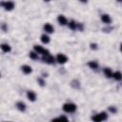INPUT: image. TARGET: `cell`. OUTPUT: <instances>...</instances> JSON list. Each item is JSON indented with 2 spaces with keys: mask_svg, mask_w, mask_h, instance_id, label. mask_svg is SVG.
Segmentation results:
<instances>
[{
  "mask_svg": "<svg viewBox=\"0 0 122 122\" xmlns=\"http://www.w3.org/2000/svg\"><path fill=\"white\" fill-rule=\"evenodd\" d=\"M107 119V114L105 113H97L95 115L93 116V120L94 122H101L103 120Z\"/></svg>",
  "mask_w": 122,
  "mask_h": 122,
  "instance_id": "obj_1",
  "label": "cell"
},
{
  "mask_svg": "<svg viewBox=\"0 0 122 122\" xmlns=\"http://www.w3.org/2000/svg\"><path fill=\"white\" fill-rule=\"evenodd\" d=\"M63 110L67 113H74L76 110V106L72 103H67L63 105Z\"/></svg>",
  "mask_w": 122,
  "mask_h": 122,
  "instance_id": "obj_2",
  "label": "cell"
},
{
  "mask_svg": "<svg viewBox=\"0 0 122 122\" xmlns=\"http://www.w3.org/2000/svg\"><path fill=\"white\" fill-rule=\"evenodd\" d=\"M56 61H57L59 64H64V63H66L67 61H68V58H67L66 55H64L62 53H59L56 56Z\"/></svg>",
  "mask_w": 122,
  "mask_h": 122,
  "instance_id": "obj_3",
  "label": "cell"
},
{
  "mask_svg": "<svg viewBox=\"0 0 122 122\" xmlns=\"http://www.w3.org/2000/svg\"><path fill=\"white\" fill-rule=\"evenodd\" d=\"M34 50L38 52V53H42L43 55H49V51L42 48L41 46H34Z\"/></svg>",
  "mask_w": 122,
  "mask_h": 122,
  "instance_id": "obj_4",
  "label": "cell"
},
{
  "mask_svg": "<svg viewBox=\"0 0 122 122\" xmlns=\"http://www.w3.org/2000/svg\"><path fill=\"white\" fill-rule=\"evenodd\" d=\"M1 5H2V6H4V8H5L7 11H11V10H13V9H14V4L13 2H6V3L2 2V3H1Z\"/></svg>",
  "mask_w": 122,
  "mask_h": 122,
  "instance_id": "obj_5",
  "label": "cell"
},
{
  "mask_svg": "<svg viewBox=\"0 0 122 122\" xmlns=\"http://www.w3.org/2000/svg\"><path fill=\"white\" fill-rule=\"evenodd\" d=\"M43 60L45 61V62L49 63V64H52V63L54 62V58H53L52 55H50V54H49V55H44Z\"/></svg>",
  "mask_w": 122,
  "mask_h": 122,
  "instance_id": "obj_6",
  "label": "cell"
},
{
  "mask_svg": "<svg viewBox=\"0 0 122 122\" xmlns=\"http://www.w3.org/2000/svg\"><path fill=\"white\" fill-rule=\"evenodd\" d=\"M57 20H58L59 24H61V25H66V24L68 23V21H67L66 17H65V16H63V15H59V16H58V18H57Z\"/></svg>",
  "mask_w": 122,
  "mask_h": 122,
  "instance_id": "obj_7",
  "label": "cell"
},
{
  "mask_svg": "<svg viewBox=\"0 0 122 122\" xmlns=\"http://www.w3.org/2000/svg\"><path fill=\"white\" fill-rule=\"evenodd\" d=\"M27 96H28V98H29V100H31V101H34L35 99H36V95H35V94L33 93V92H28V94H27Z\"/></svg>",
  "mask_w": 122,
  "mask_h": 122,
  "instance_id": "obj_8",
  "label": "cell"
},
{
  "mask_svg": "<svg viewBox=\"0 0 122 122\" xmlns=\"http://www.w3.org/2000/svg\"><path fill=\"white\" fill-rule=\"evenodd\" d=\"M101 20H102L104 23H106V24H110V23H111V18H110V16H109L108 14H103V15L101 16Z\"/></svg>",
  "mask_w": 122,
  "mask_h": 122,
  "instance_id": "obj_9",
  "label": "cell"
},
{
  "mask_svg": "<svg viewBox=\"0 0 122 122\" xmlns=\"http://www.w3.org/2000/svg\"><path fill=\"white\" fill-rule=\"evenodd\" d=\"M44 30H45L47 33H52V32H53V27H52L51 24L47 23V24L44 25Z\"/></svg>",
  "mask_w": 122,
  "mask_h": 122,
  "instance_id": "obj_10",
  "label": "cell"
},
{
  "mask_svg": "<svg viewBox=\"0 0 122 122\" xmlns=\"http://www.w3.org/2000/svg\"><path fill=\"white\" fill-rule=\"evenodd\" d=\"M22 71H23V73L28 75V74L32 73V68L30 66H28V65H24V66H22Z\"/></svg>",
  "mask_w": 122,
  "mask_h": 122,
  "instance_id": "obj_11",
  "label": "cell"
},
{
  "mask_svg": "<svg viewBox=\"0 0 122 122\" xmlns=\"http://www.w3.org/2000/svg\"><path fill=\"white\" fill-rule=\"evenodd\" d=\"M113 77L115 80H121L122 79V74L120 72H115V73L113 74Z\"/></svg>",
  "mask_w": 122,
  "mask_h": 122,
  "instance_id": "obj_12",
  "label": "cell"
},
{
  "mask_svg": "<svg viewBox=\"0 0 122 122\" xmlns=\"http://www.w3.org/2000/svg\"><path fill=\"white\" fill-rule=\"evenodd\" d=\"M1 49H2V51L5 52H11V47H10L9 45H7V44H2V45H1Z\"/></svg>",
  "mask_w": 122,
  "mask_h": 122,
  "instance_id": "obj_13",
  "label": "cell"
},
{
  "mask_svg": "<svg viewBox=\"0 0 122 122\" xmlns=\"http://www.w3.org/2000/svg\"><path fill=\"white\" fill-rule=\"evenodd\" d=\"M41 41H42L44 44H47V43L50 42V37H49L48 35H46V34H43V35L41 36Z\"/></svg>",
  "mask_w": 122,
  "mask_h": 122,
  "instance_id": "obj_14",
  "label": "cell"
},
{
  "mask_svg": "<svg viewBox=\"0 0 122 122\" xmlns=\"http://www.w3.org/2000/svg\"><path fill=\"white\" fill-rule=\"evenodd\" d=\"M16 106H17V108H18L20 111H25V109H26L25 104H24V103H22V102H18V103L16 104Z\"/></svg>",
  "mask_w": 122,
  "mask_h": 122,
  "instance_id": "obj_15",
  "label": "cell"
},
{
  "mask_svg": "<svg viewBox=\"0 0 122 122\" xmlns=\"http://www.w3.org/2000/svg\"><path fill=\"white\" fill-rule=\"evenodd\" d=\"M104 74H105V75H106L107 77L113 76V74H112V72H111L110 69H105V70H104Z\"/></svg>",
  "mask_w": 122,
  "mask_h": 122,
  "instance_id": "obj_16",
  "label": "cell"
},
{
  "mask_svg": "<svg viewBox=\"0 0 122 122\" xmlns=\"http://www.w3.org/2000/svg\"><path fill=\"white\" fill-rule=\"evenodd\" d=\"M69 27H70L72 30H75L76 27H77V25H76V23H75V21H71V22L69 23Z\"/></svg>",
  "mask_w": 122,
  "mask_h": 122,
  "instance_id": "obj_17",
  "label": "cell"
},
{
  "mask_svg": "<svg viewBox=\"0 0 122 122\" xmlns=\"http://www.w3.org/2000/svg\"><path fill=\"white\" fill-rule=\"evenodd\" d=\"M89 66H90L92 69H96L98 65H97V63H96V62H94V61H92V62H90V63H89Z\"/></svg>",
  "mask_w": 122,
  "mask_h": 122,
  "instance_id": "obj_18",
  "label": "cell"
},
{
  "mask_svg": "<svg viewBox=\"0 0 122 122\" xmlns=\"http://www.w3.org/2000/svg\"><path fill=\"white\" fill-rule=\"evenodd\" d=\"M30 57L31 58H33V59H37V53H35V52H30Z\"/></svg>",
  "mask_w": 122,
  "mask_h": 122,
  "instance_id": "obj_19",
  "label": "cell"
},
{
  "mask_svg": "<svg viewBox=\"0 0 122 122\" xmlns=\"http://www.w3.org/2000/svg\"><path fill=\"white\" fill-rule=\"evenodd\" d=\"M59 119H60V121H61V122H68V119H67V117H66V116H60V117H59Z\"/></svg>",
  "mask_w": 122,
  "mask_h": 122,
  "instance_id": "obj_20",
  "label": "cell"
},
{
  "mask_svg": "<svg viewBox=\"0 0 122 122\" xmlns=\"http://www.w3.org/2000/svg\"><path fill=\"white\" fill-rule=\"evenodd\" d=\"M109 110H110L111 112H113V113H115V112H116V109H115V108L113 109V108H112V107H110V108H109Z\"/></svg>",
  "mask_w": 122,
  "mask_h": 122,
  "instance_id": "obj_21",
  "label": "cell"
},
{
  "mask_svg": "<svg viewBox=\"0 0 122 122\" xmlns=\"http://www.w3.org/2000/svg\"><path fill=\"white\" fill-rule=\"evenodd\" d=\"M52 122H61V121H60V119H59V118H54V119H52Z\"/></svg>",
  "mask_w": 122,
  "mask_h": 122,
  "instance_id": "obj_22",
  "label": "cell"
},
{
  "mask_svg": "<svg viewBox=\"0 0 122 122\" xmlns=\"http://www.w3.org/2000/svg\"><path fill=\"white\" fill-rule=\"evenodd\" d=\"M91 48H93V49H96V45H95V44H92V45H91Z\"/></svg>",
  "mask_w": 122,
  "mask_h": 122,
  "instance_id": "obj_23",
  "label": "cell"
},
{
  "mask_svg": "<svg viewBox=\"0 0 122 122\" xmlns=\"http://www.w3.org/2000/svg\"><path fill=\"white\" fill-rule=\"evenodd\" d=\"M120 49H121V51H122V44H121V46H120Z\"/></svg>",
  "mask_w": 122,
  "mask_h": 122,
  "instance_id": "obj_24",
  "label": "cell"
}]
</instances>
